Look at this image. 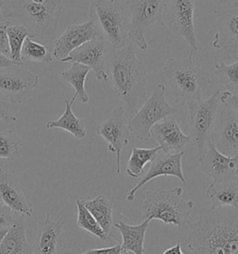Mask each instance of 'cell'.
<instances>
[{
	"label": "cell",
	"mask_w": 238,
	"mask_h": 254,
	"mask_svg": "<svg viewBox=\"0 0 238 254\" xmlns=\"http://www.w3.org/2000/svg\"><path fill=\"white\" fill-rule=\"evenodd\" d=\"M188 225L186 243L193 254H238L237 209H201L198 220Z\"/></svg>",
	"instance_id": "1"
},
{
	"label": "cell",
	"mask_w": 238,
	"mask_h": 254,
	"mask_svg": "<svg viewBox=\"0 0 238 254\" xmlns=\"http://www.w3.org/2000/svg\"><path fill=\"white\" fill-rule=\"evenodd\" d=\"M106 65L115 95L125 103L128 112L135 115L147 100L146 65L137 58L131 45L111 51Z\"/></svg>",
	"instance_id": "2"
},
{
	"label": "cell",
	"mask_w": 238,
	"mask_h": 254,
	"mask_svg": "<svg viewBox=\"0 0 238 254\" xmlns=\"http://www.w3.org/2000/svg\"><path fill=\"white\" fill-rule=\"evenodd\" d=\"M64 0H12L11 10L5 19L22 24L30 38L40 41L55 38Z\"/></svg>",
	"instance_id": "3"
},
{
	"label": "cell",
	"mask_w": 238,
	"mask_h": 254,
	"mask_svg": "<svg viewBox=\"0 0 238 254\" xmlns=\"http://www.w3.org/2000/svg\"><path fill=\"white\" fill-rule=\"evenodd\" d=\"M163 73L169 81L174 101L183 105L201 100L212 83L209 74L189 58H169L164 65Z\"/></svg>",
	"instance_id": "4"
},
{
	"label": "cell",
	"mask_w": 238,
	"mask_h": 254,
	"mask_svg": "<svg viewBox=\"0 0 238 254\" xmlns=\"http://www.w3.org/2000/svg\"><path fill=\"white\" fill-rule=\"evenodd\" d=\"M180 187L170 190L147 191L141 204L144 220H159L167 224L181 227L190 223L193 202L182 196Z\"/></svg>",
	"instance_id": "5"
},
{
	"label": "cell",
	"mask_w": 238,
	"mask_h": 254,
	"mask_svg": "<svg viewBox=\"0 0 238 254\" xmlns=\"http://www.w3.org/2000/svg\"><path fill=\"white\" fill-rule=\"evenodd\" d=\"M89 20L96 25L100 36L113 50H119L126 46L130 17L123 1L94 0L89 6Z\"/></svg>",
	"instance_id": "6"
},
{
	"label": "cell",
	"mask_w": 238,
	"mask_h": 254,
	"mask_svg": "<svg viewBox=\"0 0 238 254\" xmlns=\"http://www.w3.org/2000/svg\"><path fill=\"white\" fill-rule=\"evenodd\" d=\"M166 85H156L151 95L141 105V108L128 121L129 131L141 142L151 139V128L162 120L175 115L176 109L166 99Z\"/></svg>",
	"instance_id": "7"
},
{
	"label": "cell",
	"mask_w": 238,
	"mask_h": 254,
	"mask_svg": "<svg viewBox=\"0 0 238 254\" xmlns=\"http://www.w3.org/2000/svg\"><path fill=\"white\" fill-rule=\"evenodd\" d=\"M130 17L128 38L143 51H148L145 35L156 26H164L166 0H123Z\"/></svg>",
	"instance_id": "8"
},
{
	"label": "cell",
	"mask_w": 238,
	"mask_h": 254,
	"mask_svg": "<svg viewBox=\"0 0 238 254\" xmlns=\"http://www.w3.org/2000/svg\"><path fill=\"white\" fill-rule=\"evenodd\" d=\"M220 93V90H216L207 100L201 99L188 102L184 105L188 110L190 137L201 154L204 153L209 142H211L216 120L222 105Z\"/></svg>",
	"instance_id": "9"
},
{
	"label": "cell",
	"mask_w": 238,
	"mask_h": 254,
	"mask_svg": "<svg viewBox=\"0 0 238 254\" xmlns=\"http://www.w3.org/2000/svg\"><path fill=\"white\" fill-rule=\"evenodd\" d=\"M199 0H166L164 23L171 32L182 38L188 47V57L193 60L198 52V41L194 25V11Z\"/></svg>",
	"instance_id": "10"
},
{
	"label": "cell",
	"mask_w": 238,
	"mask_h": 254,
	"mask_svg": "<svg viewBox=\"0 0 238 254\" xmlns=\"http://www.w3.org/2000/svg\"><path fill=\"white\" fill-rule=\"evenodd\" d=\"M39 83V75L13 65L0 69V98L12 104L25 103Z\"/></svg>",
	"instance_id": "11"
},
{
	"label": "cell",
	"mask_w": 238,
	"mask_h": 254,
	"mask_svg": "<svg viewBox=\"0 0 238 254\" xmlns=\"http://www.w3.org/2000/svg\"><path fill=\"white\" fill-rule=\"evenodd\" d=\"M129 132L123 106L114 108L97 127V134L108 143V150L116 155L117 173L121 171V154L124 146L129 142Z\"/></svg>",
	"instance_id": "12"
},
{
	"label": "cell",
	"mask_w": 238,
	"mask_h": 254,
	"mask_svg": "<svg viewBox=\"0 0 238 254\" xmlns=\"http://www.w3.org/2000/svg\"><path fill=\"white\" fill-rule=\"evenodd\" d=\"M108 46L104 38L100 37L75 49L68 55V57L60 62L84 64L93 71L98 80L107 82L109 76L105 65L110 53Z\"/></svg>",
	"instance_id": "13"
},
{
	"label": "cell",
	"mask_w": 238,
	"mask_h": 254,
	"mask_svg": "<svg viewBox=\"0 0 238 254\" xmlns=\"http://www.w3.org/2000/svg\"><path fill=\"white\" fill-rule=\"evenodd\" d=\"M211 142L223 155L238 157V113L220 107Z\"/></svg>",
	"instance_id": "14"
},
{
	"label": "cell",
	"mask_w": 238,
	"mask_h": 254,
	"mask_svg": "<svg viewBox=\"0 0 238 254\" xmlns=\"http://www.w3.org/2000/svg\"><path fill=\"white\" fill-rule=\"evenodd\" d=\"M184 152L178 154L165 153L161 150L156 154L155 158L151 161L148 172H146L140 182L129 190L126 194V200L129 202L135 199V194L144 185L151 180L159 176H173L178 178L183 185L187 186V181L182 172V157Z\"/></svg>",
	"instance_id": "15"
},
{
	"label": "cell",
	"mask_w": 238,
	"mask_h": 254,
	"mask_svg": "<svg viewBox=\"0 0 238 254\" xmlns=\"http://www.w3.org/2000/svg\"><path fill=\"white\" fill-rule=\"evenodd\" d=\"M100 37L96 25L91 20L80 24H72L55 40L53 57L63 60L75 49Z\"/></svg>",
	"instance_id": "16"
},
{
	"label": "cell",
	"mask_w": 238,
	"mask_h": 254,
	"mask_svg": "<svg viewBox=\"0 0 238 254\" xmlns=\"http://www.w3.org/2000/svg\"><path fill=\"white\" fill-rule=\"evenodd\" d=\"M64 220L54 221L51 214H47L39 221L37 237L31 246L30 254H57L63 246Z\"/></svg>",
	"instance_id": "17"
},
{
	"label": "cell",
	"mask_w": 238,
	"mask_h": 254,
	"mask_svg": "<svg viewBox=\"0 0 238 254\" xmlns=\"http://www.w3.org/2000/svg\"><path fill=\"white\" fill-rule=\"evenodd\" d=\"M199 164L205 174L212 182H221L236 177L238 157H228L217 149L212 142H209L207 149L199 157Z\"/></svg>",
	"instance_id": "18"
},
{
	"label": "cell",
	"mask_w": 238,
	"mask_h": 254,
	"mask_svg": "<svg viewBox=\"0 0 238 254\" xmlns=\"http://www.w3.org/2000/svg\"><path fill=\"white\" fill-rule=\"evenodd\" d=\"M151 137L159 144L162 152L171 154L184 152L186 145L191 142L190 135L183 133L178 122L172 119H166L153 126Z\"/></svg>",
	"instance_id": "19"
},
{
	"label": "cell",
	"mask_w": 238,
	"mask_h": 254,
	"mask_svg": "<svg viewBox=\"0 0 238 254\" xmlns=\"http://www.w3.org/2000/svg\"><path fill=\"white\" fill-rule=\"evenodd\" d=\"M0 202L25 217H32L34 209L18 180L0 167Z\"/></svg>",
	"instance_id": "20"
},
{
	"label": "cell",
	"mask_w": 238,
	"mask_h": 254,
	"mask_svg": "<svg viewBox=\"0 0 238 254\" xmlns=\"http://www.w3.org/2000/svg\"><path fill=\"white\" fill-rule=\"evenodd\" d=\"M212 46L238 54V4L220 11Z\"/></svg>",
	"instance_id": "21"
},
{
	"label": "cell",
	"mask_w": 238,
	"mask_h": 254,
	"mask_svg": "<svg viewBox=\"0 0 238 254\" xmlns=\"http://www.w3.org/2000/svg\"><path fill=\"white\" fill-rule=\"evenodd\" d=\"M210 208H232L238 210V179L237 177L212 182L206 192Z\"/></svg>",
	"instance_id": "22"
},
{
	"label": "cell",
	"mask_w": 238,
	"mask_h": 254,
	"mask_svg": "<svg viewBox=\"0 0 238 254\" xmlns=\"http://www.w3.org/2000/svg\"><path fill=\"white\" fill-rule=\"evenodd\" d=\"M149 220H144L141 224L130 225L125 222L116 224L122 237V253L128 254H146L144 243L146 232L148 229Z\"/></svg>",
	"instance_id": "23"
},
{
	"label": "cell",
	"mask_w": 238,
	"mask_h": 254,
	"mask_svg": "<svg viewBox=\"0 0 238 254\" xmlns=\"http://www.w3.org/2000/svg\"><path fill=\"white\" fill-rule=\"evenodd\" d=\"M20 215L9 227L0 244V254H30L31 245L26 237V221Z\"/></svg>",
	"instance_id": "24"
},
{
	"label": "cell",
	"mask_w": 238,
	"mask_h": 254,
	"mask_svg": "<svg viewBox=\"0 0 238 254\" xmlns=\"http://www.w3.org/2000/svg\"><path fill=\"white\" fill-rule=\"evenodd\" d=\"M76 96H73L71 100L65 99L63 101L65 109L59 120L54 121H49L46 123V127L48 129L51 128H60L67 132L71 133L76 139H84L87 137V129L85 126V121L78 119L74 115L72 106L74 105Z\"/></svg>",
	"instance_id": "25"
},
{
	"label": "cell",
	"mask_w": 238,
	"mask_h": 254,
	"mask_svg": "<svg viewBox=\"0 0 238 254\" xmlns=\"http://www.w3.org/2000/svg\"><path fill=\"white\" fill-rule=\"evenodd\" d=\"M82 202L104 229L105 234L109 236L114 224L113 203L104 194H99L93 199H82Z\"/></svg>",
	"instance_id": "26"
},
{
	"label": "cell",
	"mask_w": 238,
	"mask_h": 254,
	"mask_svg": "<svg viewBox=\"0 0 238 254\" xmlns=\"http://www.w3.org/2000/svg\"><path fill=\"white\" fill-rule=\"evenodd\" d=\"M89 71L90 68L88 66L78 63H73L71 67L66 71L61 72L60 74L62 79L65 82L69 83L73 86L75 90L74 96L79 98L84 104H87L89 100V94L85 89V82Z\"/></svg>",
	"instance_id": "27"
},
{
	"label": "cell",
	"mask_w": 238,
	"mask_h": 254,
	"mask_svg": "<svg viewBox=\"0 0 238 254\" xmlns=\"http://www.w3.org/2000/svg\"><path fill=\"white\" fill-rule=\"evenodd\" d=\"M160 150V146L155 148L134 147L126 165V174L134 179L139 178L144 171L146 164L155 158Z\"/></svg>",
	"instance_id": "28"
},
{
	"label": "cell",
	"mask_w": 238,
	"mask_h": 254,
	"mask_svg": "<svg viewBox=\"0 0 238 254\" xmlns=\"http://www.w3.org/2000/svg\"><path fill=\"white\" fill-rule=\"evenodd\" d=\"M8 22V21H7ZM7 38L10 49V60L14 61L17 64L22 65V46L25 39L30 37V33L22 24L18 23H11L8 22L7 24Z\"/></svg>",
	"instance_id": "29"
},
{
	"label": "cell",
	"mask_w": 238,
	"mask_h": 254,
	"mask_svg": "<svg viewBox=\"0 0 238 254\" xmlns=\"http://www.w3.org/2000/svg\"><path fill=\"white\" fill-rule=\"evenodd\" d=\"M22 148V140L12 129L0 131V158L16 160L21 157Z\"/></svg>",
	"instance_id": "30"
},
{
	"label": "cell",
	"mask_w": 238,
	"mask_h": 254,
	"mask_svg": "<svg viewBox=\"0 0 238 254\" xmlns=\"http://www.w3.org/2000/svg\"><path fill=\"white\" fill-rule=\"evenodd\" d=\"M214 74L219 82L232 94H238V59L231 64L223 62L216 63Z\"/></svg>",
	"instance_id": "31"
},
{
	"label": "cell",
	"mask_w": 238,
	"mask_h": 254,
	"mask_svg": "<svg viewBox=\"0 0 238 254\" xmlns=\"http://www.w3.org/2000/svg\"><path fill=\"white\" fill-rule=\"evenodd\" d=\"M21 57L22 62H36L45 64H50L53 60L48 49L41 43L34 41L30 37L26 38L23 43Z\"/></svg>",
	"instance_id": "32"
},
{
	"label": "cell",
	"mask_w": 238,
	"mask_h": 254,
	"mask_svg": "<svg viewBox=\"0 0 238 254\" xmlns=\"http://www.w3.org/2000/svg\"><path fill=\"white\" fill-rule=\"evenodd\" d=\"M77 207V219H76V225L86 231L89 232L93 236L99 238L102 240L107 239V235L105 234L104 229L101 225L98 224L95 218L89 212L87 208L84 206L82 199H77L76 201Z\"/></svg>",
	"instance_id": "33"
},
{
	"label": "cell",
	"mask_w": 238,
	"mask_h": 254,
	"mask_svg": "<svg viewBox=\"0 0 238 254\" xmlns=\"http://www.w3.org/2000/svg\"><path fill=\"white\" fill-rule=\"evenodd\" d=\"M7 24L8 22L5 19L3 23H0V53L7 58L10 57V49L7 38Z\"/></svg>",
	"instance_id": "34"
},
{
	"label": "cell",
	"mask_w": 238,
	"mask_h": 254,
	"mask_svg": "<svg viewBox=\"0 0 238 254\" xmlns=\"http://www.w3.org/2000/svg\"><path fill=\"white\" fill-rule=\"evenodd\" d=\"M220 101L222 105L238 113V94H232L228 90L221 91Z\"/></svg>",
	"instance_id": "35"
},
{
	"label": "cell",
	"mask_w": 238,
	"mask_h": 254,
	"mask_svg": "<svg viewBox=\"0 0 238 254\" xmlns=\"http://www.w3.org/2000/svg\"><path fill=\"white\" fill-rule=\"evenodd\" d=\"M12 209L0 202V227L9 228L15 222Z\"/></svg>",
	"instance_id": "36"
},
{
	"label": "cell",
	"mask_w": 238,
	"mask_h": 254,
	"mask_svg": "<svg viewBox=\"0 0 238 254\" xmlns=\"http://www.w3.org/2000/svg\"><path fill=\"white\" fill-rule=\"evenodd\" d=\"M81 254H122L121 244L118 243L116 246L104 249H90Z\"/></svg>",
	"instance_id": "37"
},
{
	"label": "cell",
	"mask_w": 238,
	"mask_h": 254,
	"mask_svg": "<svg viewBox=\"0 0 238 254\" xmlns=\"http://www.w3.org/2000/svg\"><path fill=\"white\" fill-rule=\"evenodd\" d=\"M0 120H7V121H16L17 118L14 117L7 106L5 100L0 98Z\"/></svg>",
	"instance_id": "38"
},
{
	"label": "cell",
	"mask_w": 238,
	"mask_h": 254,
	"mask_svg": "<svg viewBox=\"0 0 238 254\" xmlns=\"http://www.w3.org/2000/svg\"><path fill=\"white\" fill-rule=\"evenodd\" d=\"M13 65H21V64H17L14 61L10 60L9 58H7L5 55L0 53V69L13 66Z\"/></svg>",
	"instance_id": "39"
},
{
	"label": "cell",
	"mask_w": 238,
	"mask_h": 254,
	"mask_svg": "<svg viewBox=\"0 0 238 254\" xmlns=\"http://www.w3.org/2000/svg\"><path fill=\"white\" fill-rule=\"evenodd\" d=\"M163 254H184V253L182 251L180 242H178L176 245H174L170 249H168L167 251H165Z\"/></svg>",
	"instance_id": "40"
},
{
	"label": "cell",
	"mask_w": 238,
	"mask_h": 254,
	"mask_svg": "<svg viewBox=\"0 0 238 254\" xmlns=\"http://www.w3.org/2000/svg\"><path fill=\"white\" fill-rule=\"evenodd\" d=\"M8 229H9V228H7V227H0V244H1L2 240L4 239V237L6 236V234H7V231H8Z\"/></svg>",
	"instance_id": "41"
},
{
	"label": "cell",
	"mask_w": 238,
	"mask_h": 254,
	"mask_svg": "<svg viewBox=\"0 0 238 254\" xmlns=\"http://www.w3.org/2000/svg\"><path fill=\"white\" fill-rule=\"evenodd\" d=\"M2 7H3V1H0V23L5 21V15L2 12Z\"/></svg>",
	"instance_id": "42"
},
{
	"label": "cell",
	"mask_w": 238,
	"mask_h": 254,
	"mask_svg": "<svg viewBox=\"0 0 238 254\" xmlns=\"http://www.w3.org/2000/svg\"><path fill=\"white\" fill-rule=\"evenodd\" d=\"M215 2L216 4H219V5H224L226 3H229L233 0H213Z\"/></svg>",
	"instance_id": "43"
},
{
	"label": "cell",
	"mask_w": 238,
	"mask_h": 254,
	"mask_svg": "<svg viewBox=\"0 0 238 254\" xmlns=\"http://www.w3.org/2000/svg\"><path fill=\"white\" fill-rule=\"evenodd\" d=\"M236 177L238 179V168H237V172H236Z\"/></svg>",
	"instance_id": "44"
},
{
	"label": "cell",
	"mask_w": 238,
	"mask_h": 254,
	"mask_svg": "<svg viewBox=\"0 0 238 254\" xmlns=\"http://www.w3.org/2000/svg\"><path fill=\"white\" fill-rule=\"evenodd\" d=\"M112 2H120V1H123V0H111Z\"/></svg>",
	"instance_id": "45"
},
{
	"label": "cell",
	"mask_w": 238,
	"mask_h": 254,
	"mask_svg": "<svg viewBox=\"0 0 238 254\" xmlns=\"http://www.w3.org/2000/svg\"><path fill=\"white\" fill-rule=\"evenodd\" d=\"M0 1H3V0H0Z\"/></svg>",
	"instance_id": "46"
}]
</instances>
